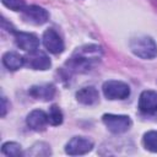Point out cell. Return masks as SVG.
I'll return each instance as SVG.
<instances>
[{
	"instance_id": "obj_1",
	"label": "cell",
	"mask_w": 157,
	"mask_h": 157,
	"mask_svg": "<svg viewBox=\"0 0 157 157\" xmlns=\"http://www.w3.org/2000/svg\"><path fill=\"white\" fill-rule=\"evenodd\" d=\"M101 58L102 48L96 44H87L77 48L65 65L69 72L82 74L92 70L101 61Z\"/></svg>"
},
{
	"instance_id": "obj_2",
	"label": "cell",
	"mask_w": 157,
	"mask_h": 157,
	"mask_svg": "<svg viewBox=\"0 0 157 157\" xmlns=\"http://www.w3.org/2000/svg\"><path fill=\"white\" fill-rule=\"evenodd\" d=\"M130 49L136 56L141 59H153L157 55V44L151 37L147 36L131 39Z\"/></svg>"
},
{
	"instance_id": "obj_3",
	"label": "cell",
	"mask_w": 157,
	"mask_h": 157,
	"mask_svg": "<svg viewBox=\"0 0 157 157\" xmlns=\"http://www.w3.org/2000/svg\"><path fill=\"white\" fill-rule=\"evenodd\" d=\"M103 94L108 99H125L130 96V87L123 82L117 80H109L103 83Z\"/></svg>"
},
{
	"instance_id": "obj_4",
	"label": "cell",
	"mask_w": 157,
	"mask_h": 157,
	"mask_svg": "<svg viewBox=\"0 0 157 157\" xmlns=\"http://www.w3.org/2000/svg\"><path fill=\"white\" fill-rule=\"evenodd\" d=\"M102 120L107 129L113 134H123L128 131L131 126V119L128 115L119 114H104Z\"/></svg>"
},
{
	"instance_id": "obj_5",
	"label": "cell",
	"mask_w": 157,
	"mask_h": 157,
	"mask_svg": "<svg viewBox=\"0 0 157 157\" xmlns=\"http://www.w3.org/2000/svg\"><path fill=\"white\" fill-rule=\"evenodd\" d=\"M25 65L29 69H33V70L44 71L52 66V61L47 54L36 49L33 52H29L27 55H25Z\"/></svg>"
},
{
	"instance_id": "obj_6",
	"label": "cell",
	"mask_w": 157,
	"mask_h": 157,
	"mask_svg": "<svg viewBox=\"0 0 157 157\" xmlns=\"http://www.w3.org/2000/svg\"><path fill=\"white\" fill-rule=\"evenodd\" d=\"M93 147V142L83 136H75L72 137L65 146V152L70 156H78L90 152Z\"/></svg>"
},
{
	"instance_id": "obj_7",
	"label": "cell",
	"mask_w": 157,
	"mask_h": 157,
	"mask_svg": "<svg viewBox=\"0 0 157 157\" xmlns=\"http://www.w3.org/2000/svg\"><path fill=\"white\" fill-rule=\"evenodd\" d=\"M22 17L26 22H29L33 25H43L48 21L49 13L45 9H43L40 6L29 5L22 10Z\"/></svg>"
},
{
	"instance_id": "obj_8",
	"label": "cell",
	"mask_w": 157,
	"mask_h": 157,
	"mask_svg": "<svg viewBox=\"0 0 157 157\" xmlns=\"http://www.w3.org/2000/svg\"><path fill=\"white\" fill-rule=\"evenodd\" d=\"M43 44L52 54H60L64 50V42L59 33L53 28H48L43 33Z\"/></svg>"
},
{
	"instance_id": "obj_9",
	"label": "cell",
	"mask_w": 157,
	"mask_h": 157,
	"mask_svg": "<svg viewBox=\"0 0 157 157\" xmlns=\"http://www.w3.org/2000/svg\"><path fill=\"white\" fill-rule=\"evenodd\" d=\"M15 36V42L16 45L26 52H33L39 47V39L36 34L33 33H27V32H13Z\"/></svg>"
},
{
	"instance_id": "obj_10",
	"label": "cell",
	"mask_w": 157,
	"mask_h": 157,
	"mask_svg": "<svg viewBox=\"0 0 157 157\" xmlns=\"http://www.w3.org/2000/svg\"><path fill=\"white\" fill-rule=\"evenodd\" d=\"M139 109L145 114H153L157 112V92L144 91L139 98Z\"/></svg>"
},
{
	"instance_id": "obj_11",
	"label": "cell",
	"mask_w": 157,
	"mask_h": 157,
	"mask_svg": "<svg viewBox=\"0 0 157 157\" xmlns=\"http://www.w3.org/2000/svg\"><path fill=\"white\" fill-rule=\"evenodd\" d=\"M26 123H27V125H28L29 129H32L34 131H42V130L45 129L47 124L49 123L48 114H45L40 109H34V110H32L27 115Z\"/></svg>"
},
{
	"instance_id": "obj_12",
	"label": "cell",
	"mask_w": 157,
	"mask_h": 157,
	"mask_svg": "<svg viewBox=\"0 0 157 157\" xmlns=\"http://www.w3.org/2000/svg\"><path fill=\"white\" fill-rule=\"evenodd\" d=\"M55 86L52 83H43V85H36L32 86L28 90V93L31 97L40 101H50L55 96Z\"/></svg>"
},
{
	"instance_id": "obj_13",
	"label": "cell",
	"mask_w": 157,
	"mask_h": 157,
	"mask_svg": "<svg viewBox=\"0 0 157 157\" xmlns=\"http://www.w3.org/2000/svg\"><path fill=\"white\" fill-rule=\"evenodd\" d=\"M76 99L81 104L93 105L99 101V94H98V91L93 86H87L76 92Z\"/></svg>"
},
{
	"instance_id": "obj_14",
	"label": "cell",
	"mask_w": 157,
	"mask_h": 157,
	"mask_svg": "<svg viewBox=\"0 0 157 157\" xmlns=\"http://www.w3.org/2000/svg\"><path fill=\"white\" fill-rule=\"evenodd\" d=\"M2 64L5 65L6 69L16 71L25 65V56L20 55L16 52H7L2 56Z\"/></svg>"
},
{
	"instance_id": "obj_15",
	"label": "cell",
	"mask_w": 157,
	"mask_h": 157,
	"mask_svg": "<svg viewBox=\"0 0 157 157\" xmlns=\"http://www.w3.org/2000/svg\"><path fill=\"white\" fill-rule=\"evenodd\" d=\"M142 144L146 150L151 152H157V131H147L144 135Z\"/></svg>"
},
{
	"instance_id": "obj_16",
	"label": "cell",
	"mask_w": 157,
	"mask_h": 157,
	"mask_svg": "<svg viewBox=\"0 0 157 157\" xmlns=\"http://www.w3.org/2000/svg\"><path fill=\"white\" fill-rule=\"evenodd\" d=\"M48 120H49V124L56 126V125H60L63 123V113L60 110V108L58 105H52L49 108V113H48Z\"/></svg>"
},
{
	"instance_id": "obj_17",
	"label": "cell",
	"mask_w": 157,
	"mask_h": 157,
	"mask_svg": "<svg viewBox=\"0 0 157 157\" xmlns=\"http://www.w3.org/2000/svg\"><path fill=\"white\" fill-rule=\"evenodd\" d=\"M1 152L6 156H13V157H17V156H21L22 152H21V145L17 144V142H5L1 147Z\"/></svg>"
},
{
	"instance_id": "obj_18",
	"label": "cell",
	"mask_w": 157,
	"mask_h": 157,
	"mask_svg": "<svg viewBox=\"0 0 157 157\" xmlns=\"http://www.w3.org/2000/svg\"><path fill=\"white\" fill-rule=\"evenodd\" d=\"M39 147V145L38 144H36V145H33L32 146V148L31 150H28V155H32V156H48V155H50L52 153V151H50V147H49V145H47V144H44V142H42L40 144V148H38Z\"/></svg>"
},
{
	"instance_id": "obj_19",
	"label": "cell",
	"mask_w": 157,
	"mask_h": 157,
	"mask_svg": "<svg viewBox=\"0 0 157 157\" xmlns=\"http://www.w3.org/2000/svg\"><path fill=\"white\" fill-rule=\"evenodd\" d=\"M1 2L10 10H13V11H22L26 5H25V1L23 0H1Z\"/></svg>"
},
{
	"instance_id": "obj_20",
	"label": "cell",
	"mask_w": 157,
	"mask_h": 157,
	"mask_svg": "<svg viewBox=\"0 0 157 157\" xmlns=\"http://www.w3.org/2000/svg\"><path fill=\"white\" fill-rule=\"evenodd\" d=\"M1 117H5V114H6V109H7V104H6V98L5 97H2L1 98Z\"/></svg>"
}]
</instances>
